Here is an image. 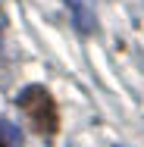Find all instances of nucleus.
<instances>
[{"label":"nucleus","mask_w":144,"mask_h":147,"mask_svg":"<svg viewBox=\"0 0 144 147\" xmlns=\"http://www.w3.org/2000/svg\"><path fill=\"white\" fill-rule=\"evenodd\" d=\"M0 147H6V144H0Z\"/></svg>","instance_id":"4"},{"label":"nucleus","mask_w":144,"mask_h":147,"mask_svg":"<svg viewBox=\"0 0 144 147\" xmlns=\"http://www.w3.org/2000/svg\"><path fill=\"white\" fill-rule=\"evenodd\" d=\"M19 107H22V113L31 119V125L41 131V135H53L57 131V103H53V97L47 94V91L41 88V85H31L19 94Z\"/></svg>","instance_id":"1"},{"label":"nucleus","mask_w":144,"mask_h":147,"mask_svg":"<svg viewBox=\"0 0 144 147\" xmlns=\"http://www.w3.org/2000/svg\"><path fill=\"white\" fill-rule=\"evenodd\" d=\"M0 138H3L0 144H6V141H9V144H19V141H22L19 128H16V125H9V122H3V119H0Z\"/></svg>","instance_id":"3"},{"label":"nucleus","mask_w":144,"mask_h":147,"mask_svg":"<svg viewBox=\"0 0 144 147\" xmlns=\"http://www.w3.org/2000/svg\"><path fill=\"white\" fill-rule=\"evenodd\" d=\"M63 3H66V6L72 9V19H75V25H78L82 31H91V28H94V19H91V9H88V6L82 3V0H63Z\"/></svg>","instance_id":"2"}]
</instances>
